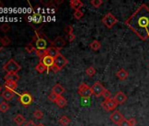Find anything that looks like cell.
<instances>
[{
    "mask_svg": "<svg viewBox=\"0 0 149 126\" xmlns=\"http://www.w3.org/2000/svg\"><path fill=\"white\" fill-rule=\"evenodd\" d=\"M131 18L134 19L136 22L134 23L135 26H131L130 28L135 33L138 31V29H140L141 33L139 38H141L144 40L146 39V38L149 37V9L146 7L140 6V8H139Z\"/></svg>",
    "mask_w": 149,
    "mask_h": 126,
    "instance_id": "cell-1",
    "label": "cell"
},
{
    "mask_svg": "<svg viewBox=\"0 0 149 126\" xmlns=\"http://www.w3.org/2000/svg\"><path fill=\"white\" fill-rule=\"evenodd\" d=\"M3 69L7 74L8 73L9 74H17L21 69V66L19 64V63L14 59H11L4 65Z\"/></svg>",
    "mask_w": 149,
    "mask_h": 126,
    "instance_id": "cell-2",
    "label": "cell"
},
{
    "mask_svg": "<svg viewBox=\"0 0 149 126\" xmlns=\"http://www.w3.org/2000/svg\"><path fill=\"white\" fill-rule=\"evenodd\" d=\"M102 22L103 24L109 29L112 28L117 23H118V19H116V17L111 14V12H108L106 15H104V17L102 19Z\"/></svg>",
    "mask_w": 149,
    "mask_h": 126,
    "instance_id": "cell-3",
    "label": "cell"
},
{
    "mask_svg": "<svg viewBox=\"0 0 149 126\" xmlns=\"http://www.w3.org/2000/svg\"><path fill=\"white\" fill-rule=\"evenodd\" d=\"M77 92L78 94L82 96V97H85V98H88V97H91L93 94H92V89L91 87H89L87 84L85 83H82L80 84V86L78 87V89H77Z\"/></svg>",
    "mask_w": 149,
    "mask_h": 126,
    "instance_id": "cell-4",
    "label": "cell"
},
{
    "mask_svg": "<svg viewBox=\"0 0 149 126\" xmlns=\"http://www.w3.org/2000/svg\"><path fill=\"white\" fill-rule=\"evenodd\" d=\"M19 101L25 107H27L33 102V96H31L30 93L25 91V92H23L21 94H19Z\"/></svg>",
    "mask_w": 149,
    "mask_h": 126,
    "instance_id": "cell-5",
    "label": "cell"
},
{
    "mask_svg": "<svg viewBox=\"0 0 149 126\" xmlns=\"http://www.w3.org/2000/svg\"><path fill=\"white\" fill-rule=\"evenodd\" d=\"M101 105L104 109V110H106V111H111V110H114L117 108L118 103L116 102V101L113 98H110V99H107V100L103 101L102 103H101Z\"/></svg>",
    "mask_w": 149,
    "mask_h": 126,
    "instance_id": "cell-6",
    "label": "cell"
},
{
    "mask_svg": "<svg viewBox=\"0 0 149 126\" xmlns=\"http://www.w3.org/2000/svg\"><path fill=\"white\" fill-rule=\"evenodd\" d=\"M110 119H111V121L113 123L118 125V124L125 119V117H124V116L121 114L120 111H118V110H114V111L111 114Z\"/></svg>",
    "mask_w": 149,
    "mask_h": 126,
    "instance_id": "cell-7",
    "label": "cell"
},
{
    "mask_svg": "<svg viewBox=\"0 0 149 126\" xmlns=\"http://www.w3.org/2000/svg\"><path fill=\"white\" fill-rule=\"evenodd\" d=\"M91 89H92V94H93L95 96L99 97V96H102V94H103V92H104V90L105 89L104 88V86H103L100 82H95V83L93 84V86L91 87Z\"/></svg>",
    "mask_w": 149,
    "mask_h": 126,
    "instance_id": "cell-8",
    "label": "cell"
},
{
    "mask_svg": "<svg viewBox=\"0 0 149 126\" xmlns=\"http://www.w3.org/2000/svg\"><path fill=\"white\" fill-rule=\"evenodd\" d=\"M33 39L35 40V45H36L37 49H47V40L43 39L42 37H40V35H38L37 33Z\"/></svg>",
    "mask_w": 149,
    "mask_h": 126,
    "instance_id": "cell-9",
    "label": "cell"
},
{
    "mask_svg": "<svg viewBox=\"0 0 149 126\" xmlns=\"http://www.w3.org/2000/svg\"><path fill=\"white\" fill-rule=\"evenodd\" d=\"M68 63V60L61 54V53H59L57 55L56 58H54V64L60 69H61L62 68H64Z\"/></svg>",
    "mask_w": 149,
    "mask_h": 126,
    "instance_id": "cell-10",
    "label": "cell"
},
{
    "mask_svg": "<svg viewBox=\"0 0 149 126\" xmlns=\"http://www.w3.org/2000/svg\"><path fill=\"white\" fill-rule=\"evenodd\" d=\"M40 61H41V62L43 63V64L47 67V69H50V68L54 64V59L52 58V57L49 56V55L45 56L43 59H41Z\"/></svg>",
    "mask_w": 149,
    "mask_h": 126,
    "instance_id": "cell-11",
    "label": "cell"
},
{
    "mask_svg": "<svg viewBox=\"0 0 149 126\" xmlns=\"http://www.w3.org/2000/svg\"><path fill=\"white\" fill-rule=\"evenodd\" d=\"M53 46H54L55 48H57L58 50H60L61 48H62L65 45H66V41L63 38L61 37H57L53 42Z\"/></svg>",
    "mask_w": 149,
    "mask_h": 126,
    "instance_id": "cell-12",
    "label": "cell"
},
{
    "mask_svg": "<svg viewBox=\"0 0 149 126\" xmlns=\"http://www.w3.org/2000/svg\"><path fill=\"white\" fill-rule=\"evenodd\" d=\"M113 99L116 101V102H117V103H118V104H122V103H124V102L126 101L127 97H126V96H125L123 92L118 91V92L115 95V96H114V98H113Z\"/></svg>",
    "mask_w": 149,
    "mask_h": 126,
    "instance_id": "cell-13",
    "label": "cell"
},
{
    "mask_svg": "<svg viewBox=\"0 0 149 126\" xmlns=\"http://www.w3.org/2000/svg\"><path fill=\"white\" fill-rule=\"evenodd\" d=\"M14 95H15V91L10 90V89H5V90H4V91L2 92V94H1L2 97H3L5 100H6V101H11V100L13 98Z\"/></svg>",
    "mask_w": 149,
    "mask_h": 126,
    "instance_id": "cell-14",
    "label": "cell"
},
{
    "mask_svg": "<svg viewBox=\"0 0 149 126\" xmlns=\"http://www.w3.org/2000/svg\"><path fill=\"white\" fill-rule=\"evenodd\" d=\"M64 91H65V89L61 85V84H55L54 87H53V89H52V92L54 93V94H55L57 96H61L63 93H64Z\"/></svg>",
    "mask_w": 149,
    "mask_h": 126,
    "instance_id": "cell-15",
    "label": "cell"
},
{
    "mask_svg": "<svg viewBox=\"0 0 149 126\" xmlns=\"http://www.w3.org/2000/svg\"><path fill=\"white\" fill-rule=\"evenodd\" d=\"M69 5H70L71 8H73L74 11L80 10L84 6L83 2L80 1V0H71V1L69 2Z\"/></svg>",
    "mask_w": 149,
    "mask_h": 126,
    "instance_id": "cell-16",
    "label": "cell"
},
{
    "mask_svg": "<svg viewBox=\"0 0 149 126\" xmlns=\"http://www.w3.org/2000/svg\"><path fill=\"white\" fill-rule=\"evenodd\" d=\"M47 55H49V56H51L52 58H56L57 57V55L60 53V52H59V50L57 49V48H55L54 46H49V47H47Z\"/></svg>",
    "mask_w": 149,
    "mask_h": 126,
    "instance_id": "cell-17",
    "label": "cell"
},
{
    "mask_svg": "<svg viewBox=\"0 0 149 126\" xmlns=\"http://www.w3.org/2000/svg\"><path fill=\"white\" fill-rule=\"evenodd\" d=\"M17 87H18L17 82H14V81H6L4 84V88L10 89V90H13V91L17 89Z\"/></svg>",
    "mask_w": 149,
    "mask_h": 126,
    "instance_id": "cell-18",
    "label": "cell"
},
{
    "mask_svg": "<svg viewBox=\"0 0 149 126\" xmlns=\"http://www.w3.org/2000/svg\"><path fill=\"white\" fill-rule=\"evenodd\" d=\"M116 75H117V77H118L120 81H124V80H125V79L128 77V73H127V71H126L125 69H120L117 72Z\"/></svg>",
    "mask_w": 149,
    "mask_h": 126,
    "instance_id": "cell-19",
    "label": "cell"
},
{
    "mask_svg": "<svg viewBox=\"0 0 149 126\" xmlns=\"http://www.w3.org/2000/svg\"><path fill=\"white\" fill-rule=\"evenodd\" d=\"M55 103L57 104V106H58L59 108H64V107L67 105L68 101H67L62 96H58V98H57Z\"/></svg>",
    "mask_w": 149,
    "mask_h": 126,
    "instance_id": "cell-20",
    "label": "cell"
},
{
    "mask_svg": "<svg viewBox=\"0 0 149 126\" xmlns=\"http://www.w3.org/2000/svg\"><path fill=\"white\" fill-rule=\"evenodd\" d=\"M5 80L6 81H14V82H17L19 79V76L17 75V74H6L5 75Z\"/></svg>",
    "mask_w": 149,
    "mask_h": 126,
    "instance_id": "cell-21",
    "label": "cell"
},
{
    "mask_svg": "<svg viewBox=\"0 0 149 126\" xmlns=\"http://www.w3.org/2000/svg\"><path fill=\"white\" fill-rule=\"evenodd\" d=\"M14 122L16 123V124H18L19 126L22 125L25 123V117L21 115V114H18L16 115V116L13 118Z\"/></svg>",
    "mask_w": 149,
    "mask_h": 126,
    "instance_id": "cell-22",
    "label": "cell"
},
{
    "mask_svg": "<svg viewBox=\"0 0 149 126\" xmlns=\"http://www.w3.org/2000/svg\"><path fill=\"white\" fill-rule=\"evenodd\" d=\"M90 47L93 50V51H97L101 48V43L98 40H93L91 44H90Z\"/></svg>",
    "mask_w": 149,
    "mask_h": 126,
    "instance_id": "cell-23",
    "label": "cell"
},
{
    "mask_svg": "<svg viewBox=\"0 0 149 126\" xmlns=\"http://www.w3.org/2000/svg\"><path fill=\"white\" fill-rule=\"evenodd\" d=\"M69 123H70V119H69V117H68L67 116H62L59 119V123H60L61 126H68Z\"/></svg>",
    "mask_w": 149,
    "mask_h": 126,
    "instance_id": "cell-24",
    "label": "cell"
},
{
    "mask_svg": "<svg viewBox=\"0 0 149 126\" xmlns=\"http://www.w3.org/2000/svg\"><path fill=\"white\" fill-rule=\"evenodd\" d=\"M35 69H36L37 72H39L40 74H42V73H44L46 70H47V67L43 64V63H42L41 61H40V62L38 63V65L35 67Z\"/></svg>",
    "mask_w": 149,
    "mask_h": 126,
    "instance_id": "cell-25",
    "label": "cell"
},
{
    "mask_svg": "<svg viewBox=\"0 0 149 126\" xmlns=\"http://www.w3.org/2000/svg\"><path fill=\"white\" fill-rule=\"evenodd\" d=\"M32 21L34 23V24H40L42 22V17L40 14L39 13H34L33 16H32Z\"/></svg>",
    "mask_w": 149,
    "mask_h": 126,
    "instance_id": "cell-26",
    "label": "cell"
},
{
    "mask_svg": "<svg viewBox=\"0 0 149 126\" xmlns=\"http://www.w3.org/2000/svg\"><path fill=\"white\" fill-rule=\"evenodd\" d=\"M35 53H36V55H37L40 60H41V59H43L45 56H47V50H46V49H36Z\"/></svg>",
    "mask_w": 149,
    "mask_h": 126,
    "instance_id": "cell-27",
    "label": "cell"
},
{
    "mask_svg": "<svg viewBox=\"0 0 149 126\" xmlns=\"http://www.w3.org/2000/svg\"><path fill=\"white\" fill-rule=\"evenodd\" d=\"M9 104L6 102H0V111H2V112H6L8 109H9Z\"/></svg>",
    "mask_w": 149,
    "mask_h": 126,
    "instance_id": "cell-28",
    "label": "cell"
},
{
    "mask_svg": "<svg viewBox=\"0 0 149 126\" xmlns=\"http://www.w3.org/2000/svg\"><path fill=\"white\" fill-rule=\"evenodd\" d=\"M25 49H26V51L27 53H33V52H36V49H37V48H36L34 46H33L32 44H28L27 46H26Z\"/></svg>",
    "mask_w": 149,
    "mask_h": 126,
    "instance_id": "cell-29",
    "label": "cell"
},
{
    "mask_svg": "<svg viewBox=\"0 0 149 126\" xmlns=\"http://www.w3.org/2000/svg\"><path fill=\"white\" fill-rule=\"evenodd\" d=\"M85 73H86V75H89V76H93L95 74H96V69L93 68V67H89L86 70H85Z\"/></svg>",
    "mask_w": 149,
    "mask_h": 126,
    "instance_id": "cell-30",
    "label": "cell"
},
{
    "mask_svg": "<svg viewBox=\"0 0 149 126\" xmlns=\"http://www.w3.org/2000/svg\"><path fill=\"white\" fill-rule=\"evenodd\" d=\"M91 4L95 7V8H98L101 6V5L103 4V0H91Z\"/></svg>",
    "mask_w": 149,
    "mask_h": 126,
    "instance_id": "cell-31",
    "label": "cell"
},
{
    "mask_svg": "<svg viewBox=\"0 0 149 126\" xmlns=\"http://www.w3.org/2000/svg\"><path fill=\"white\" fill-rule=\"evenodd\" d=\"M43 116H44L43 115V112L41 110H40V109H36L33 112V116L35 118H37V119H41L43 117Z\"/></svg>",
    "mask_w": 149,
    "mask_h": 126,
    "instance_id": "cell-32",
    "label": "cell"
},
{
    "mask_svg": "<svg viewBox=\"0 0 149 126\" xmlns=\"http://www.w3.org/2000/svg\"><path fill=\"white\" fill-rule=\"evenodd\" d=\"M84 16V12L81 10H77V11H74V17L76 18L77 19H82Z\"/></svg>",
    "mask_w": 149,
    "mask_h": 126,
    "instance_id": "cell-33",
    "label": "cell"
},
{
    "mask_svg": "<svg viewBox=\"0 0 149 126\" xmlns=\"http://www.w3.org/2000/svg\"><path fill=\"white\" fill-rule=\"evenodd\" d=\"M111 91H110V90H108V89H106L104 90V92H103V94H102V96L104 98V100L110 99V98H111Z\"/></svg>",
    "mask_w": 149,
    "mask_h": 126,
    "instance_id": "cell-34",
    "label": "cell"
},
{
    "mask_svg": "<svg viewBox=\"0 0 149 126\" xmlns=\"http://www.w3.org/2000/svg\"><path fill=\"white\" fill-rule=\"evenodd\" d=\"M57 98H58V96H57L55 94H54L53 92H51L50 95L48 96V100H49L50 102H55L56 100H57Z\"/></svg>",
    "mask_w": 149,
    "mask_h": 126,
    "instance_id": "cell-35",
    "label": "cell"
},
{
    "mask_svg": "<svg viewBox=\"0 0 149 126\" xmlns=\"http://www.w3.org/2000/svg\"><path fill=\"white\" fill-rule=\"evenodd\" d=\"M2 40H3V44H4V46H7L11 44V39L7 37V36H5L2 38Z\"/></svg>",
    "mask_w": 149,
    "mask_h": 126,
    "instance_id": "cell-36",
    "label": "cell"
},
{
    "mask_svg": "<svg viewBox=\"0 0 149 126\" xmlns=\"http://www.w3.org/2000/svg\"><path fill=\"white\" fill-rule=\"evenodd\" d=\"M10 26L8 25V24H3L2 26H1V27H0V29H1V31L2 32H4V33H7L8 31H10Z\"/></svg>",
    "mask_w": 149,
    "mask_h": 126,
    "instance_id": "cell-37",
    "label": "cell"
},
{
    "mask_svg": "<svg viewBox=\"0 0 149 126\" xmlns=\"http://www.w3.org/2000/svg\"><path fill=\"white\" fill-rule=\"evenodd\" d=\"M128 122H129L130 126H136V124H137L136 118H134V117H131L130 119H128Z\"/></svg>",
    "mask_w": 149,
    "mask_h": 126,
    "instance_id": "cell-38",
    "label": "cell"
},
{
    "mask_svg": "<svg viewBox=\"0 0 149 126\" xmlns=\"http://www.w3.org/2000/svg\"><path fill=\"white\" fill-rule=\"evenodd\" d=\"M118 126H130V124H129V122H128V120H126L125 118L118 124Z\"/></svg>",
    "mask_w": 149,
    "mask_h": 126,
    "instance_id": "cell-39",
    "label": "cell"
},
{
    "mask_svg": "<svg viewBox=\"0 0 149 126\" xmlns=\"http://www.w3.org/2000/svg\"><path fill=\"white\" fill-rule=\"evenodd\" d=\"M50 69H51L54 73H57V72H59V71L61 70V69H60L56 65H55V64H54V65L50 68Z\"/></svg>",
    "mask_w": 149,
    "mask_h": 126,
    "instance_id": "cell-40",
    "label": "cell"
},
{
    "mask_svg": "<svg viewBox=\"0 0 149 126\" xmlns=\"http://www.w3.org/2000/svg\"><path fill=\"white\" fill-rule=\"evenodd\" d=\"M65 32L67 33V34H69V33H73V27L71 26H68L65 29Z\"/></svg>",
    "mask_w": 149,
    "mask_h": 126,
    "instance_id": "cell-41",
    "label": "cell"
},
{
    "mask_svg": "<svg viewBox=\"0 0 149 126\" xmlns=\"http://www.w3.org/2000/svg\"><path fill=\"white\" fill-rule=\"evenodd\" d=\"M74 38H76V36L74 35V33H69V34H68V39L69 42H72V41L74 39Z\"/></svg>",
    "mask_w": 149,
    "mask_h": 126,
    "instance_id": "cell-42",
    "label": "cell"
},
{
    "mask_svg": "<svg viewBox=\"0 0 149 126\" xmlns=\"http://www.w3.org/2000/svg\"><path fill=\"white\" fill-rule=\"evenodd\" d=\"M24 126H37V125L34 123V122H33V121H32V120H31V121L27 122Z\"/></svg>",
    "mask_w": 149,
    "mask_h": 126,
    "instance_id": "cell-43",
    "label": "cell"
},
{
    "mask_svg": "<svg viewBox=\"0 0 149 126\" xmlns=\"http://www.w3.org/2000/svg\"><path fill=\"white\" fill-rule=\"evenodd\" d=\"M4 48V44H3V40L2 38L0 37V51H2V49Z\"/></svg>",
    "mask_w": 149,
    "mask_h": 126,
    "instance_id": "cell-44",
    "label": "cell"
},
{
    "mask_svg": "<svg viewBox=\"0 0 149 126\" xmlns=\"http://www.w3.org/2000/svg\"><path fill=\"white\" fill-rule=\"evenodd\" d=\"M4 6H5V5H4V4H3V3L1 2V1H0V9H2V8H3Z\"/></svg>",
    "mask_w": 149,
    "mask_h": 126,
    "instance_id": "cell-45",
    "label": "cell"
},
{
    "mask_svg": "<svg viewBox=\"0 0 149 126\" xmlns=\"http://www.w3.org/2000/svg\"><path fill=\"white\" fill-rule=\"evenodd\" d=\"M1 90H2V87H1V86H0V91H1Z\"/></svg>",
    "mask_w": 149,
    "mask_h": 126,
    "instance_id": "cell-46",
    "label": "cell"
}]
</instances>
